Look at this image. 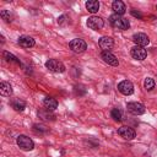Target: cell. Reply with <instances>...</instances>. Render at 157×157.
I'll return each instance as SVG.
<instances>
[{"instance_id": "obj_1", "label": "cell", "mask_w": 157, "mask_h": 157, "mask_svg": "<svg viewBox=\"0 0 157 157\" xmlns=\"http://www.w3.org/2000/svg\"><path fill=\"white\" fill-rule=\"evenodd\" d=\"M109 23H110V26H112L113 28L120 29V31H125V29H128V28L130 27L129 21H128L125 17H123V16H120V15H117V13L110 15V17H109Z\"/></svg>"}, {"instance_id": "obj_2", "label": "cell", "mask_w": 157, "mask_h": 157, "mask_svg": "<svg viewBox=\"0 0 157 157\" xmlns=\"http://www.w3.org/2000/svg\"><path fill=\"white\" fill-rule=\"evenodd\" d=\"M16 142H17L18 147L21 150H23V151H31V150L34 148V142L27 135H20V136H17Z\"/></svg>"}, {"instance_id": "obj_3", "label": "cell", "mask_w": 157, "mask_h": 157, "mask_svg": "<svg viewBox=\"0 0 157 157\" xmlns=\"http://www.w3.org/2000/svg\"><path fill=\"white\" fill-rule=\"evenodd\" d=\"M45 67L49 69L53 72H64L65 71V65L61 61L56 60V59H49V60H47L45 61Z\"/></svg>"}, {"instance_id": "obj_4", "label": "cell", "mask_w": 157, "mask_h": 157, "mask_svg": "<svg viewBox=\"0 0 157 157\" xmlns=\"http://www.w3.org/2000/svg\"><path fill=\"white\" fill-rule=\"evenodd\" d=\"M69 47H70V49H71L72 52H75V53H82V52L86 50L87 44H86V42H85L83 39L75 38V39H72V40L69 43Z\"/></svg>"}, {"instance_id": "obj_5", "label": "cell", "mask_w": 157, "mask_h": 157, "mask_svg": "<svg viewBox=\"0 0 157 157\" xmlns=\"http://www.w3.org/2000/svg\"><path fill=\"white\" fill-rule=\"evenodd\" d=\"M118 91L125 96H130L134 93V85L129 80H123L121 82L118 83Z\"/></svg>"}, {"instance_id": "obj_6", "label": "cell", "mask_w": 157, "mask_h": 157, "mask_svg": "<svg viewBox=\"0 0 157 157\" xmlns=\"http://www.w3.org/2000/svg\"><path fill=\"white\" fill-rule=\"evenodd\" d=\"M87 26H88V28H91L93 31H99V29L103 28L104 21L101 17H98V16H91L87 20Z\"/></svg>"}, {"instance_id": "obj_7", "label": "cell", "mask_w": 157, "mask_h": 157, "mask_svg": "<svg viewBox=\"0 0 157 157\" xmlns=\"http://www.w3.org/2000/svg\"><path fill=\"white\" fill-rule=\"evenodd\" d=\"M126 108L130 113H132L135 115H141L145 113V105L139 102H129L126 104Z\"/></svg>"}, {"instance_id": "obj_8", "label": "cell", "mask_w": 157, "mask_h": 157, "mask_svg": "<svg viewBox=\"0 0 157 157\" xmlns=\"http://www.w3.org/2000/svg\"><path fill=\"white\" fill-rule=\"evenodd\" d=\"M117 132H118V135H120L125 140H132L136 136L135 130L132 128H130V126H120Z\"/></svg>"}, {"instance_id": "obj_9", "label": "cell", "mask_w": 157, "mask_h": 157, "mask_svg": "<svg viewBox=\"0 0 157 157\" xmlns=\"http://www.w3.org/2000/svg\"><path fill=\"white\" fill-rule=\"evenodd\" d=\"M101 58H102V60H103L105 64H108V65H112V66H118V65H119L118 58H117L113 53H110V52H102Z\"/></svg>"}, {"instance_id": "obj_10", "label": "cell", "mask_w": 157, "mask_h": 157, "mask_svg": "<svg viewBox=\"0 0 157 157\" xmlns=\"http://www.w3.org/2000/svg\"><path fill=\"white\" fill-rule=\"evenodd\" d=\"M132 42L137 45V47H146L150 43V38L147 37V34L145 33H135L132 36Z\"/></svg>"}, {"instance_id": "obj_11", "label": "cell", "mask_w": 157, "mask_h": 157, "mask_svg": "<svg viewBox=\"0 0 157 157\" xmlns=\"http://www.w3.org/2000/svg\"><path fill=\"white\" fill-rule=\"evenodd\" d=\"M130 54H131V56H132L134 59H136V60H144V59H146V56H147L146 49L142 48V47H137V45H135V47L131 48Z\"/></svg>"}, {"instance_id": "obj_12", "label": "cell", "mask_w": 157, "mask_h": 157, "mask_svg": "<svg viewBox=\"0 0 157 157\" xmlns=\"http://www.w3.org/2000/svg\"><path fill=\"white\" fill-rule=\"evenodd\" d=\"M98 45L101 47V49H103V52H109V49H112L113 45H114V40H113L112 37H107L105 36V37L99 38Z\"/></svg>"}, {"instance_id": "obj_13", "label": "cell", "mask_w": 157, "mask_h": 157, "mask_svg": "<svg viewBox=\"0 0 157 157\" xmlns=\"http://www.w3.org/2000/svg\"><path fill=\"white\" fill-rule=\"evenodd\" d=\"M17 43L20 44V47H22V48H32L36 43H34V39L32 38V37H29V36H21L20 38H18V40H17Z\"/></svg>"}, {"instance_id": "obj_14", "label": "cell", "mask_w": 157, "mask_h": 157, "mask_svg": "<svg viewBox=\"0 0 157 157\" xmlns=\"http://www.w3.org/2000/svg\"><path fill=\"white\" fill-rule=\"evenodd\" d=\"M112 9H113V11L117 13V15H123V13H125V11H126V6H125V4L123 2V1H120V0H115V1H113V4H112Z\"/></svg>"}, {"instance_id": "obj_15", "label": "cell", "mask_w": 157, "mask_h": 157, "mask_svg": "<svg viewBox=\"0 0 157 157\" xmlns=\"http://www.w3.org/2000/svg\"><path fill=\"white\" fill-rule=\"evenodd\" d=\"M0 94L4 97H10L12 94V86L9 82H0Z\"/></svg>"}, {"instance_id": "obj_16", "label": "cell", "mask_w": 157, "mask_h": 157, "mask_svg": "<svg viewBox=\"0 0 157 157\" xmlns=\"http://www.w3.org/2000/svg\"><path fill=\"white\" fill-rule=\"evenodd\" d=\"M10 104H11V107H12L16 112H22V110L26 108V102L22 101V99H20V98H12V99L10 101Z\"/></svg>"}, {"instance_id": "obj_17", "label": "cell", "mask_w": 157, "mask_h": 157, "mask_svg": "<svg viewBox=\"0 0 157 157\" xmlns=\"http://www.w3.org/2000/svg\"><path fill=\"white\" fill-rule=\"evenodd\" d=\"M43 105L48 110H54L58 107V101L55 98H53V97H45L43 99Z\"/></svg>"}, {"instance_id": "obj_18", "label": "cell", "mask_w": 157, "mask_h": 157, "mask_svg": "<svg viewBox=\"0 0 157 157\" xmlns=\"http://www.w3.org/2000/svg\"><path fill=\"white\" fill-rule=\"evenodd\" d=\"M86 9L87 11H90L91 13H96L99 10V2L97 0H88L86 2Z\"/></svg>"}, {"instance_id": "obj_19", "label": "cell", "mask_w": 157, "mask_h": 157, "mask_svg": "<svg viewBox=\"0 0 157 157\" xmlns=\"http://www.w3.org/2000/svg\"><path fill=\"white\" fill-rule=\"evenodd\" d=\"M2 56H4V59H5L6 61H9V63H13V64L21 65V61H20L13 54H11V53H9V52H4V53H2Z\"/></svg>"}, {"instance_id": "obj_20", "label": "cell", "mask_w": 157, "mask_h": 157, "mask_svg": "<svg viewBox=\"0 0 157 157\" xmlns=\"http://www.w3.org/2000/svg\"><path fill=\"white\" fill-rule=\"evenodd\" d=\"M38 115L40 117V118H43V119H45V120H54V114H52L50 113V110H48V109H40V110H38Z\"/></svg>"}, {"instance_id": "obj_21", "label": "cell", "mask_w": 157, "mask_h": 157, "mask_svg": "<svg viewBox=\"0 0 157 157\" xmlns=\"http://www.w3.org/2000/svg\"><path fill=\"white\" fill-rule=\"evenodd\" d=\"M144 87H145L147 91H151L152 88H155V81H153V78L146 77V78H145V82H144Z\"/></svg>"}, {"instance_id": "obj_22", "label": "cell", "mask_w": 157, "mask_h": 157, "mask_svg": "<svg viewBox=\"0 0 157 157\" xmlns=\"http://www.w3.org/2000/svg\"><path fill=\"white\" fill-rule=\"evenodd\" d=\"M110 117L115 120V121H120L121 120V112L118 108H113L110 112Z\"/></svg>"}, {"instance_id": "obj_23", "label": "cell", "mask_w": 157, "mask_h": 157, "mask_svg": "<svg viewBox=\"0 0 157 157\" xmlns=\"http://www.w3.org/2000/svg\"><path fill=\"white\" fill-rule=\"evenodd\" d=\"M0 16H1V18L5 20L6 22L12 21V16H11V13H10L9 10H1V11H0Z\"/></svg>"}, {"instance_id": "obj_24", "label": "cell", "mask_w": 157, "mask_h": 157, "mask_svg": "<svg viewBox=\"0 0 157 157\" xmlns=\"http://www.w3.org/2000/svg\"><path fill=\"white\" fill-rule=\"evenodd\" d=\"M33 129H34L36 131H39V132H47V131H48V128L44 126L43 124H34V125H33Z\"/></svg>"}, {"instance_id": "obj_25", "label": "cell", "mask_w": 157, "mask_h": 157, "mask_svg": "<svg viewBox=\"0 0 157 157\" xmlns=\"http://www.w3.org/2000/svg\"><path fill=\"white\" fill-rule=\"evenodd\" d=\"M130 12H131V15H132L134 17H137V18H142V17H144L142 13H141L140 11H136V10H134V9H132Z\"/></svg>"}, {"instance_id": "obj_26", "label": "cell", "mask_w": 157, "mask_h": 157, "mask_svg": "<svg viewBox=\"0 0 157 157\" xmlns=\"http://www.w3.org/2000/svg\"><path fill=\"white\" fill-rule=\"evenodd\" d=\"M66 18H67V17H66L65 15H63V16L58 17V23H59V25H63V23H64V22L66 21Z\"/></svg>"}, {"instance_id": "obj_27", "label": "cell", "mask_w": 157, "mask_h": 157, "mask_svg": "<svg viewBox=\"0 0 157 157\" xmlns=\"http://www.w3.org/2000/svg\"><path fill=\"white\" fill-rule=\"evenodd\" d=\"M156 9H157V5H156Z\"/></svg>"}]
</instances>
